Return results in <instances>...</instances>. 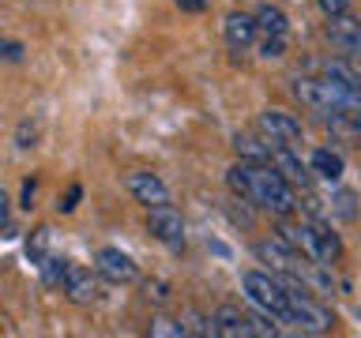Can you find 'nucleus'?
Segmentation results:
<instances>
[{
  "label": "nucleus",
  "mask_w": 361,
  "mask_h": 338,
  "mask_svg": "<svg viewBox=\"0 0 361 338\" xmlns=\"http://www.w3.org/2000/svg\"><path fill=\"white\" fill-rule=\"evenodd\" d=\"M354 4V0H320V8L327 11L331 19H338V15H346V8Z\"/></svg>",
  "instance_id": "obj_24"
},
{
  "label": "nucleus",
  "mask_w": 361,
  "mask_h": 338,
  "mask_svg": "<svg viewBox=\"0 0 361 338\" xmlns=\"http://www.w3.org/2000/svg\"><path fill=\"white\" fill-rule=\"evenodd\" d=\"M241 289L248 304L256 312H264L267 320L275 323H293V312H290V289L282 275H267V270H245L241 275Z\"/></svg>",
  "instance_id": "obj_2"
},
{
  "label": "nucleus",
  "mask_w": 361,
  "mask_h": 338,
  "mask_svg": "<svg viewBox=\"0 0 361 338\" xmlns=\"http://www.w3.org/2000/svg\"><path fill=\"white\" fill-rule=\"evenodd\" d=\"M207 4H211V0H177V8H180V11H203Z\"/></svg>",
  "instance_id": "obj_25"
},
{
  "label": "nucleus",
  "mask_w": 361,
  "mask_h": 338,
  "mask_svg": "<svg viewBox=\"0 0 361 338\" xmlns=\"http://www.w3.org/2000/svg\"><path fill=\"white\" fill-rule=\"evenodd\" d=\"M282 53H286V34H271L259 42V56H267V61H279Z\"/></svg>",
  "instance_id": "obj_19"
},
{
  "label": "nucleus",
  "mask_w": 361,
  "mask_h": 338,
  "mask_svg": "<svg viewBox=\"0 0 361 338\" xmlns=\"http://www.w3.org/2000/svg\"><path fill=\"white\" fill-rule=\"evenodd\" d=\"M256 27H259L264 38H271V34H290V19H286V11H282L279 4H259Z\"/></svg>",
  "instance_id": "obj_14"
},
{
  "label": "nucleus",
  "mask_w": 361,
  "mask_h": 338,
  "mask_svg": "<svg viewBox=\"0 0 361 338\" xmlns=\"http://www.w3.org/2000/svg\"><path fill=\"white\" fill-rule=\"evenodd\" d=\"M147 230H151L154 241H162L166 248H173V252L185 248V218H180V211L169 207V203L147 207Z\"/></svg>",
  "instance_id": "obj_5"
},
{
  "label": "nucleus",
  "mask_w": 361,
  "mask_h": 338,
  "mask_svg": "<svg viewBox=\"0 0 361 338\" xmlns=\"http://www.w3.org/2000/svg\"><path fill=\"white\" fill-rule=\"evenodd\" d=\"M38 270H42V282H45V286H64V270H68V259H56V256H42V259H38Z\"/></svg>",
  "instance_id": "obj_17"
},
{
  "label": "nucleus",
  "mask_w": 361,
  "mask_h": 338,
  "mask_svg": "<svg viewBox=\"0 0 361 338\" xmlns=\"http://www.w3.org/2000/svg\"><path fill=\"white\" fill-rule=\"evenodd\" d=\"M79 199H83V188H79V184H72V188H68V192H64V203H56V207H61L64 214H72Z\"/></svg>",
  "instance_id": "obj_23"
},
{
  "label": "nucleus",
  "mask_w": 361,
  "mask_h": 338,
  "mask_svg": "<svg viewBox=\"0 0 361 338\" xmlns=\"http://www.w3.org/2000/svg\"><path fill=\"white\" fill-rule=\"evenodd\" d=\"M354 132H357V135H361V109H357V113H354Z\"/></svg>",
  "instance_id": "obj_28"
},
{
  "label": "nucleus",
  "mask_w": 361,
  "mask_h": 338,
  "mask_svg": "<svg viewBox=\"0 0 361 338\" xmlns=\"http://www.w3.org/2000/svg\"><path fill=\"white\" fill-rule=\"evenodd\" d=\"M233 146H237V154L241 158H248V162H271V143L264 139V135H237L233 139Z\"/></svg>",
  "instance_id": "obj_16"
},
{
  "label": "nucleus",
  "mask_w": 361,
  "mask_h": 338,
  "mask_svg": "<svg viewBox=\"0 0 361 338\" xmlns=\"http://www.w3.org/2000/svg\"><path fill=\"white\" fill-rule=\"evenodd\" d=\"M94 270L102 278H109V282H132L135 278V263H132V256H124L121 248H102V252L94 256Z\"/></svg>",
  "instance_id": "obj_11"
},
{
  "label": "nucleus",
  "mask_w": 361,
  "mask_h": 338,
  "mask_svg": "<svg viewBox=\"0 0 361 338\" xmlns=\"http://www.w3.org/2000/svg\"><path fill=\"white\" fill-rule=\"evenodd\" d=\"M324 75L361 94V72H357V64H350V61H327V64H324Z\"/></svg>",
  "instance_id": "obj_15"
},
{
  "label": "nucleus",
  "mask_w": 361,
  "mask_h": 338,
  "mask_svg": "<svg viewBox=\"0 0 361 338\" xmlns=\"http://www.w3.org/2000/svg\"><path fill=\"white\" fill-rule=\"evenodd\" d=\"M267 143H271V139H267ZM271 165H275L279 173L290 180V184H301V188L309 184V173H312V169H309V162H301V151H298V146H290V143H271Z\"/></svg>",
  "instance_id": "obj_8"
},
{
  "label": "nucleus",
  "mask_w": 361,
  "mask_h": 338,
  "mask_svg": "<svg viewBox=\"0 0 361 338\" xmlns=\"http://www.w3.org/2000/svg\"><path fill=\"white\" fill-rule=\"evenodd\" d=\"M8 196H4V192H0V230H4V225H8Z\"/></svg>",
  "instance_id": "obj_27"
},
{
  "label": "nucleus",
  "mask_w": 361,
  "mask_h": 338,
  "mask_svg": "<svg viewBox=\"0 0 361 338\" xmlns=\"http://www.w3.org/2000/svg\"><path fill=\"white\" fill-rule=\"evenodd\" d=\"M282 282H286L290 289V312H293V327L298 331H309V334H324L335 327V312L327 308V304L320 297H312L309 286H305L301 278L293 275H282Z\"/></svg>",
  "instance_id": "obj_3"
},
{
  "label": "nucleus",
  "mask_w": 361,
  "mask_h": 338,
  "mask_svg": "<svg viewBox=\"0 0 361 338\" xmlns=\"http://www.w3.org/2000/svg\"><path fill=\"white\" fill-rule=\"evenodd\" d=\"M279 237H286V241L298 248V252H305L309 259H316V263L331 267L338 256H343V244H338V237L327 230L324 222H301V225H282Z\"/></svg>",
  "instance_id": "obj_4"
},
{
  "label": "nucleus",
  "mask_w": 361,
  "mask_h": 338,
  "mask_svg": "<svg viewBox=\"0 0 361 338\" xmlns=\"http://www.w3.org/2000/svg\"><path fill=\"white\" fill-rule=\"evenodd\" d=\"M34 188H38V184H34V180H27V184H23V207H27V211H30V199H34Z\"/></svg>",
  "instance_id": "obj_26"
},
{
  "label": "nucleus",
  "mask_w": 361,
  "mask_h": 338,
  "mask_svg": "<svg viewBox=\"0 0 361 338\" xmlns=\"http://www.w3.org/2000/svg\"><path fill=\"white\" fill-rule=\"evenodd\" d=\"M214 334L219 338H256V327H252V315L241 312L237 304H222L214 308Z\"/></svg>",
  "instance_id": "obj_9"
},
{
  "label": "nucleus",
  "mask_w": 361,
  "mask_h": 338,
  "mask_svg": "<svg viewBox=\"0 0 361 338\" xmlns=\"http://www.w3.org/2000/svg\"><path fill=\"white\" fill-rule=\"evenodd\" d=\"M335 211L343 214V218H357V207H354V192H335Z\"/></svg>",
  "instance_id": "obj_20"
},
{
  "label": "nucleus",
  "mask_w": 361,
  "mask_h": 338,
  "mask_svg": "<svg viewBox=\"0 0 361 338\" xmlns=\"http://www.w3.org/2000/svg\"><path fill=\"white\" fill-rule=\"evenodd\" d=\"M222 34H226V45H230V49H248L259 34L256 15H248V11H230V15L222 19Z\"/></svg>",
  "instance_id": "obj_12"
},
{
  "label": "nucleus",
  "mask_w": 361,
  "mask_h": 338,
  "mask_svg": "<svg viewBox=\"0 0 361 338\" xmlns=\"http://www.w3.org/2000/svg\"><path fill=\"white\" fill-rule=\"evenodd\" d=\"M256 128L271 143H290V146L305 143L301 120L293 117V113H286V109H264V113H259V120H256Z\"/></svg>",
  "instance_id": "obj_6"
},
{
  "label": "nucleus",
  "mask_w": 361,
  "mask_h": 338,
  "mask_svg": "<svg viewBox=\"0 0 361 338\" xmlns=\"http://www.w3.org/2000/svg\"><path fill=\"white\" fill-rule=\"evenodd\" d=\"M309 169L324 180V184H338V180H343V173H346V162H343V154H335V151H327V146H320V151H312Z\"/></svg>",
  "instance_id": "obj_13"
},
{
  "label": "nucleus",
  "mask_w": 361,
  "mask_h": 338,
  "mask_svg": "<svg viewBox=\"0 0 361 338\" xmlns=\"http://www.w3.org/2000/svg\"><path fill=\"white\" fill-rule=\"evenodd\" d=\"M34 139H38V124L23 120L19 132H16V146H19V151H27V146H34Z\"/></svg>",
  "instance_id": "obj_21"
},
{
  "label": "nucleus",
  "mask_w": 361,
  "mask_h": 338,
  "mask_svg": "<svg viewBox=\"0 0 361 338\" xmlns=\"http://www.w3.org/2000/svg\"><path fill=\"white\" fill-rule=\"evenodd\" d=\"M226 180H230L233 196L256 203V207L279 214V218H290V214L298 211L293 184L271 162H248V158H241V162L226 173Z\"/></svg>",
  "instance_id": "obj_1"
},
{
  "label": "nucleus",
  "mask_w": 361,
  "mask_h": 338,
  "mask_svg": "<svg viewBox=\"0 0 361 338\" xmlns=\"http://www.w3.org/2000/svg\"><path fill=\"white\" fill-rule=\"evenodd\" d=\"M64 293H68V301H75V304H94L98 301V278L90 275L87 267L68 263V270H64Z\"/></svg>",
  "instance_id": "obj_10"
},
{
  "label": "nucleus",
  "mask_w": 361,
  "mask_h": 338,
  "mask_svg": "<svg viewBox=\"0 0 361 338\" xmlns=\"http://www.w3.org/2000/svg\"><path fill=\"white\" fill-rule=\"evenodd\" d=\"M151 334L154 338H188V327L185 323H173V320H154L151 323Z\"/></svg>",
  "instance_id": "obj_18"
},
{
  "label": "nucleus",
  "mask_w": 361,
  "mask_h": 338,
  "mask_svg": "<svg viewBox=\"0 0 361 338\" xmlns=\"http://www.w3.org/2000/svg\"><path fill=\"white\" fill-rule=\"evenodd\" d=\"M45 241H49V230H38V233H34V241L27 244V256L34 259V263L45 256Z\"/></svg>",
  "instance_id": "obj_22"
},
{
  "label": "nucleus",
  "mask_w": 361,
  "mask_h": 338,
  "mask_svg": "<svg viewBox=\"0 0 361 338\" xmlns=\"http://www.w3.org/2000/svg\"><path fill=\"white\" fill-rule=\"evenodd\" d=\"M124 188H128V196L135 203H143V207H158V203H169V188L166 180L158 173H147V169H135V173L124 177Z\"/></svg>",
  "instance_id": "obj_7"
}]
</instances>
